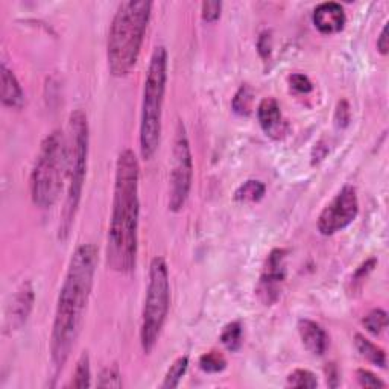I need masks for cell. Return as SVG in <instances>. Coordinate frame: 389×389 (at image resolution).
<instances>
[{
	"instance_id": "obj_1",
	"label": "cell",
	"mask_w": 389,
	"mask_h": 389,
	"mask_svg": "<svg viewBox=\"0 0 389 389\" xmlns=\"http://www.w3.org/2000/svg\"><path fill=\"white\" fill-rule=\"evenodd\" d=\"M99 251L93 244L78 246L69 261L67 274L56 303L51 336L52 364L60 371L64 368L81 335L87 306L93 291Z\"/></svg>"
},
{
	"instance_id": "obj_2",
	"label": "cell",
	"mask_w": 389,
	"mask_h": 389,
	"mask_svg": "<svg viewBox=\"0 0 389 389\" xmlns=\"http://www.w3.org/2000/svg\"><path fill=\"white\" fill-rule=\"evenodd\" d=\"M139 160L131 150L119 154L115 195L107 240V261L113 271L130 274L136 270L139 254Z\"/></svg>"
},
{
	"instance_id": "obj_3",
	"label": "cell",
	"mask_w": 389,
	"mask_h": 389,
	"mask_svg": "<svg viewBox=\"0 0 389 389\" xmlns=\"http://www.w3.org/2000/svg\"><path fill=\"white\" fill-rule=\"evenodd\" d=\"M151 11L152 3L146 0H128L119 5L107 43L108 69L113 76H128L136 67Z\"/></svg>"
},
{
	"instance_id": "obj_4",
	"label": "cell",
	"mask_w": 389,
	"mask_h": 389,
	"mask_svg": "<svg viewBox=\"0 0 389 389\" xmlns=\"http://www.w3.org/2000/svg\"><path fill=\"white\" fill-rule=\"evenodd\" d=\"M166 81L167 51L165 46H158L151 55L143 86V101H141L140 152L145 160H151L160 146Z\"/></svg>"
},
{
	"instance_id": "obj_5",
	"label": "cell",
	"mask_w": 389,
	"mask_h": 389,
	"mask_svg": "<svg viewBox=\"0 0 389 389\" xmlns=\"http://www.w3.org/2000/svg\"><path fill=\"white\" fill-rule=\"evenodd\" d=\"M69 141L60 130L47 134L31 174V196L40 209H51L58 201L67 176Z\"/></svg>"
},
{
	"instance_id": "obj_6",
	"label": "cell",
	"mask_w": 389,
	"mask_h": 389,
	"mask_svg": "<svg viewBox=\"0 0 389 389\" xmlns=\"http://www.w3.org/2000/svg\"><path fill=\"white\" fill-rule=\"evenodd\" d=\"M70 141H69V166H67V178L69 189L62 209L61 224H60V239L64 240L72 225L75 222V216L78 207L81 202L84 180L87 174V157H89V122L87 115L82 110H75L70 115Z\"/></svg>"
},
{
	"instance_id": "obj_7",
	"label": "cell",
	"mask_w": 389,
	"mask_h": 389,
	"mask_svg": "<svg viewBox=\"0 0 389 389\" xmlns=\"http://www.w3.org/2000/svg\"><path fill=\"white\" fill-rule=\"evenodd\" d=\"M169 306H171V283H169L167 263L163 257H155L150 266V280H148L140 325V344L146 355H150L158 342L169 314Z\"/></svg>"
},
{
	"instance_id": "obj_8",
	"label": "cell",
	"mask_w": 389,
	"mask_h": 389,
	"mask_svg": "<svg viewBox=\"0 0 389 389\" xmlns=\"http://www.w3.org/2000/svg\"><path fill=\"white\" fill-rule=\"evenodd\" d=\"M193 180V158L186 126L178 120L175 128L172 150L171 190H169V209L180 211L186 206Z\"/></svg>"
},
{
	"instance_id": "obj_9",
	"label": "cell",
	"mask_w": 389,
	"mask_h": 389,
	"mask_svg": "<svg viewBox=\"0 0 389 389\" xmlns=\"http://www.w3.org/2000/svg\"><path fill=\"white\" fill-rule=\"evenodd\" d=\"M357 213L359 198L356 189L345 186L321 211L318 217V231L322 236H333L338 231L349 227L357 217Z\"/></svg>"
},
{
	"instance_id": "obj_10",
	"label": "cell",
	"mask_w": 389,
	"mask_h": 389,
	"mask_svg": "<svg viewBox=\"0 0 389 389\" xmlns=\"http://www.w3.org/2000/svg\"><path fill=\"white\" fill-rule=\"evenodd\" d=\"M286 279V251L281 248H275L268 256L263 272L260 275L257 285V296L265 306L272 304L280 298L281 285Z\"/></svg>"
},
{
	"instance_id": "obj_11",
	"label": "cell",
	"mask_w": 389,
	"mask_h": 389,
	"mask_svg": "<svg viewBox=\"0 0 389 389\" xmlns=\"http://www.w3.org/2000/svg\"><path fill=\"white\" fill-rule=\"evenodd\" d=\"M314 25L324 35L338 34L344 30L346 16L344 8L336 2H324L314 11Z\"/></svg>"
},
{
	"instance_id": "obj_12",
	"label": "cell",
	"mask_w": 389,
	"mask_h": 389,
	"mask_svg": "<svg viewBox=\"0 0 389 389\" xmlns=\"http://www.w3.org/2000/svg\"><path fill=\"white\" fill-rule=\"evenodd\" d=\"M34 300L35 294L31 283H25V285L19 289L16 296H14L8 314H6V329L12 330L23 327V324H26L27 318L31 315Z\"/></svg>"
},
{
	"instance_id": "obj_13",
	"label": "cell",
	"mask_w": 389,
	"mask_h": 389,
	"mask_svg": "<svg viewBox=\"0 0 389 389\" xmlns=\"http://www.w3.org/2000/svg\"><path fill=\"white\" fill-rule=\"evenodd\" d=\"M298 333L303 345L314 356H322L329 346V335L320 324L312 320L298 321Z\"/></svg>"
},
{
	"instance_id": "obj_14",
	"label": "cell",
	"mask_w": 389,
	"mask_h": 389,
	"mask_svg": "<svg viewBox=\"0 0 389 389\" xmlns=\"http://www.w3.org/2000/svg\"><path fill=\"white\" fill-rule=\"evenodd\" d=\"M0 72H2V75H0V78H2V104L5 107L20 110L25 105L26 99L17 76L5 64H2Z\"/></svg>"
},
{
	"instance_id": "obj_15",
	"label": "cell",
	"mask_w": 389,
	"mask_h": 389,
	"mask_svg": "<svg viewBox=\"0 0 389 389\" xmlns=\"http://www.w3.org/2000/svg\"><path fill=\"white\" fill-rule=\"evenodd\" d=\"M257 117L266 136L275 137V134L280 132L281 111L279 102L274 97H266L260 102L257 108Z\"/></svg>"
},
{
	"instance_id": "obj_16",
	"label": "cell",
	"mask_w": 389,
	"mask_h": 389,
	"mask_svg": "<svg viewBox=\"0 0 389 389\" xmlns=\"http://www.w3.org/2000/svg\"><path fill=\"white\" fill-rule=\"evenodd\" d=\"M355 345L357 351L360 353V356L365 357L366 360H370L371 364L377 365L380 368L386 366V353L376 344H373L370 339H366L364 335L356 333Z\"/></svg>"
},
{
	"instance_id": "obj_17",
	"label": "cell",
	"mask_w": 389,
	"mask_h": 389,
	"mask_svg": "<svg viewBox=\"0 0 389 389\" xmlns=\"http://www.w3.org/2000/svg\"><path fill=\"white\" fill-rule=\"evenodd\" d=\"M266 192L265 184L259 180H248L242 186H239L235 193L237 202H259L263 200Z\"/></svg>"
},
{
	"instance_id": "obj_18",
	"label": "cell",
	"mask_w": 389,
	"mask_h": 389,
	"mask_svg": "<svg viewBox=\"0 0 389 389\" xmlns=\"http://www.w3.org/2000/svg\"><path fill=\"white\" fill-rule=\"evenodd\" d=\"M189 368V357L181 356L175 360V362L169 368L165 380H163L161 388L163 389H174L180 385V381L182 379L184 374H186Z\"/></svg>"
},
{
	"instance_id": "obj_19",
	"label": "cell",
	"mask_w": 389,
	"mask_h": 389,
	"mask_svg": "<svg viewBox=\"0 0 389 389\" xmlns=\"http://www.w3.org/2000/svg\"><path fill=\"white\" fill-rule=\"evenodd\" d=\"M90 380H91L90 357H89L87 353H82L81 357L78 359V362H76L75 374H73V379H72V384H70V386L78 388V389L90 388V385H91Z\"/></svg>"
},
{
	"instance_id": "obj_20",
	"label": "cell",
	"mask_w": 389,
	"mask_h": 389,
	"mask_svg": "<svg viewBox=\"0 0 389 389\" xmlns=\"http://www.w3.org/2000/svg\"><path fill=\"white\" fill-rule=\"evenodd\" d=\"M252 99H254L252 89L250 86H242L237 90L235 97H233L231 102L233 111L239 116H248L252 107Z\"/></svg>"
},
{
	"instance_id": "obj_21",
	"label": "cell",
	"mask_w": 389,
	"mask_h": 389,
	"mask_svg": "<svg viewBox=\"0 0 389 389\" xmlns=\"http://www.w3.org/2000/svg\"><path fill=\"white\" fill-rule=\"evenodd\" d=\"M221 342L230 351H237L242 345V325L235 321L225 325L221 333Z\"/></svg>"
},
{
	"instance_id": "obj_22",
	"label": "cell",
	"mask_w": 389,
	"mask_h": 389,
	"mask_svg": "<svg viewBox=\"0 0 389 389\" xmlns=\"http://www.w3.org/2000/svg\"><path fill=\"white\" fill-rule=\"evenodd\" d=\"M364 325L371 335L379 336L388 327V314L384 309H374L364 318Z\"/></svg>"
},
{
	"instance_id": "obj_23",
	"label": "cell",
	"mask_w": 389,
	"mask_h": 389,
	"mask_svg": "<svg viewBox=\"0 0 389 389\" xmlns=\"http://www.w3.org/2000/svg\"><path fill=\"white\" fill-rule=\"evenodd\" d=\"M200 366L206 373H221L227 368V360L219 351H209L201 356Z\"/></svg>"
},
{
	"instance_id": "obj_24",
	"label": "cell",
	"mask_w": 389,
	"mask_h": 389,
	"mask_svg": "<svg viewBox=\"0 0 389 389\" xmlns=\"http://www.w3.org/2000/svg\"><path fill=\"white\" fill-rule=\"evenodd\" d=\"M287 386L314 389L318 386L316 376L309 370H295L287 376Z\"/></svg>"
},
{
	"instance_id": "obj_25",
	"label": "cell",
	"mask_w": 389,
	"mask_h": 389,
	"mask_svg": "<svg viewBox=\"0 0 389 389\" xmlns=\"http://www.w3.org/2000/svg\"><path fill=\"white\" fill-rule=\"evenodd\" d=\"M97 386L99 388H122L123 381H122V376H120L119 368L116 365L104 368L101 374H99Z\"/></svg>"
},
{
	"instance_id": "obj_26",
	"label": "cell",
	"mask_w": 389,
	"mask_h": 389,
	"mask_svg": "<svg viewBox=\"0 0 389 389\" xmlns=\"http://www.w3.org/2000/svg\"><path fill=\"white\" fill-rule=\"evenodd\" d=\"M376 265H377V260L376 259H370V260H366L365 263H362L357 268L355 275H353V277H351L353 291H355V289L360 291V287H362L365 279L368 277V274H370L374 270V268H376Z\"/></svg>"
},
{
	"instance_id": "obj_27",
	"label": "cell",
	"mask_w": 389,
	"mask_h": 389,
	"mask_svg": "<svg viewBox=\"0 0 389 389\" xmlns=\"http://www.w3.org/2000/svg\"><path fill=\"white\" fill-rule=\"evenodd\" d=\"M356 377L359 385L364 388H386V384L384 380H380L376 374L368 370H357Z\"/></svg>"
},
{
	"instance_id": "obj_28",
	"label": "cell",
	"mask_w": 389,
	"mask_h": 389,
	"mask_svg": "<svg viewBox=\"0 0 389 389\" xmlns=\"http://www.w3.org/2000/svg\"><path fill=\"white\" fill-rule=\"evenodd\" d=\"M201 8H202L204 22L213 23L221 17V11H222L221 2H204Z\"/></svg>"
},
{
	"instance_id": "obj_29",
	"label": "cell",
	"mask_w": 389,
	"mask_h": 389,
	"mask_svg": "<svg viewBox=\"0 0 389 389\" xmlns=\"http://www.w3.org/2000/svg\"><path fill=\"white\" fill-rule=\"evenodd\" d=\"M289 82H291V87L295 91H298V93H310L314 89L312 81H310L309 78L303 73L292 75L291 78H289Z\"/></svg>"
},
{
	"instance_id": "obj_30",
	"label": "cell",
	"mask_w": 389,
	"mask_h": 389,
	"mask_svg": "<svg viewBox=\"0 0 389 389\" xmlns=\"http://www.w3.org/2000/svg\"><path fill=\"white\" fill-rule=\"evenodd\" d=\"M335 120H336V125L341 126V128L349 125V122H350V107H349V104H346V101H341L338 104V108H336V113H335Z\"/></svg>"
},
{
	"instance_id": "obj_31",
	"label": "cell",
	"mask_w": 389,
	"mask_h": 389,
	"mask_svg": "<svg viewBox=\"0 0 389 389\" xmlns=\"http://www.w3.org/2000/svg\"><path fill=\"white\" fill-rule=\"evenodd\" d=\"M271 47H272L271 32H263L260 35V38L257 41V49H259V54L261 55V58H268V56H270Z\"/></svg>"
},
{
	"instance_id": "obj_32",
	"label": "cell",
	"mask_w": 389,
	"mask_h": 389,
	"mask_svg": "<svg viewBox=\"0 0 389 389\" xmlns=\"http://www.w3.org/2000/svg\"><path fill=\"white\" fill-rule=\"evenodd\" d=\"M377 51L381 55H388L389 52V40H388V25L384 26V30H381L379 38H377Z\"/></svg>"
}]
</instances>
